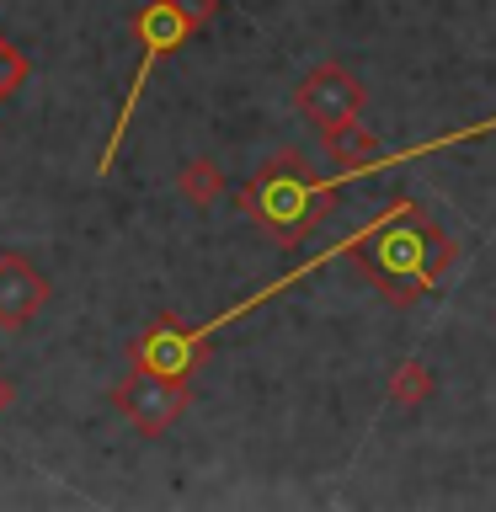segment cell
<instances>
[{"label":"cell","mask_w":496,"mask_h":512,"mask_svg":"<svg viewBox=\"0 0 496 512\" xmlns=\"http://www.w3.org/2000/svg\"><path fill=\"white\" fill-rule=\"evenodd\" d=\"M347 251L358 256V272L390 304L427 299L432 288L443 283V272L454 267V256H459V246L416 203H390V214L368 224Z\"/></svg>","instance_id":"cell-1"},{"label":"cell","mask_w":496,"mask_h":512,"mask_svg":"<svg viewBox=\"0 0 496 512\" xmlns=\"http://www.w3.org/2000/svg\"><path fill=\"white\" fill-rule=\"evenodd\" d=\"M336 182H342V176L315 182V171L304 166L299 155H272L267 166L246 182V192H240V214H246L256 230L272 240V246L294 251L299 240L331 214Z\"/></svg>","instance_id":"cell-2"},{"label":"cell","mask_w":496,"mask_h":512,"mask_svg":"<svg viewBox=\"0 0 496 512\" xmlns=\"http://www.w3.org/2000/svg\"><path fill=\"white\" fill-rule=\"evenodd\" d=\"M219 11V0H150V6L139 11V22H134V38H139V70L134 80H128V96H123V107H118V118H112V134H107V150L102 160H96V171H112V160H118L123 150V139H128V123H134V107H139V96L144 86H150V75L166 64L176 48H182L192 32H198L208 16Z\"/></svg>","instance_id":"cell-3"},{"label":"cell","mask_w":496,"mask_h":512,"mask_svg":"<svg viewBox=\"0 0 496 512\" xmlns=\"http://www.w3.org/2000/svg\"><path fill=\"white\" fill-rule=\"evenodd\" d=\"M187 379L176 374H155V368H134L118 390H112V406L128 416V427L144 432V438H160V432H171L176 422L187 416Z\"/></svg>","instance_id":"cell-4"},{"label":"cell","mask_w":496,"mask_h":512,"mask_svg":"<svg viewBox=\"0 0 496 512\" xmlns=\"http://www.w3.org/2000/svg\"><path fill=\"white\" fill-rule=\"evenodd\" d=\"M294 102H299V112H304V123H315V134H336L342 123L363 118L368 91H363L358 75L342 70V64H315V70L299 80Z\"/></svg>","instance_id":"cell-5"},{"label":"cell","mask_w":496,"mask_h":512,"mask_svg":"<svg viewBox=\"0 0 496 512\" xmlns=\"http://www.w3.org/2000/svg\"><path fill=\"white\" fill-rule=\"evenodd\" d=\"M203 342H208V331L187 326V320H176V315H155L150 326H144V336L134 342V368H155V374L187 379L192 368L208 358Z\"/></svg>","instance_id":"cell-6"},{"label":"cell","mask_w":496,"mask_h":512,"mask_svg":"<svg viewBox=\"0 0 496 512\" xmlns=\"http://www.w3.org/2000/svg\"><path fill=\"white\" fill-rule=\"evenodd\" d=\"M48 304V278L27 256H0V326L22 331L27 320H38Z\"/></svg>","instance_id":"cell-7"},{"label":"cell","mask_w":496,"mask_h":512,"mask_svg":"<svg viewBox=\"0 0 496 512\" xmlns=\"http://www.w3.org/2000/svg\"><path fill=\"white\" fill-rule=\"evenodd\" d=\"M326 144H331V160H336V171L342 176H363V171H374L379 166V139L368 134V128L352 118V123H342L336 134H326Z\"/></svg>","instance_id":"cell-8"},{"label":"cell","mask_w":496,"mask_h":512,"mask_svg":"<svg viewBox=\"0 0 496 512\" xmlns=\"http://www.w3.org/2000/svg\"><path fill=\"white\" fill-rule=\"evenodd\" d=\"M176 192H182L187 203H198V208H208L224 192V171H219V160H208V155H198V160H187L182 171H176Z\"/></svg>","instance_id":"cell-9"},{"label":"cell","mask_w":496,"mask_h":512,"mask_svg":"<svg viewBox=\"0 0 496 512\" xmlns=\"http://www.w3.org/2000/svg\"><path fill=\"white\" fill-rule=\"evenodd\" d=\"M432 390H438V379H432V368L422 358H406L390 374V400H395V406H422Z\"/></svg>","instance_id":"cell-10"},{"label":"cell","mask_w":496,"mask_h":512,"mask_svg":"<svg viewBox=\"0 0 496 512\" xmlns=\"http://www.w3.org/2000/svg\"><path fill=\"white\" fill-rule=\"evenodd\" d=\"M22 80H27V54L6 38V32H0V102H6Z\"/></svg>","instance_id":"cell-11"},{"label":"cell","mask_w":496,"mask_h":512,"mask_svg":"<svg viewBox=\"0 0 496 512\" xmlns=\"http://www.w3.org/2000/svg\"><path fill=\"white\" fill-rule=\"evenodd\" d=\"M11 400H16V390H11V379H6V374H0V416H6V411H11Z\"/></svg>","instance_id":"cell-12"}]
</instances>
